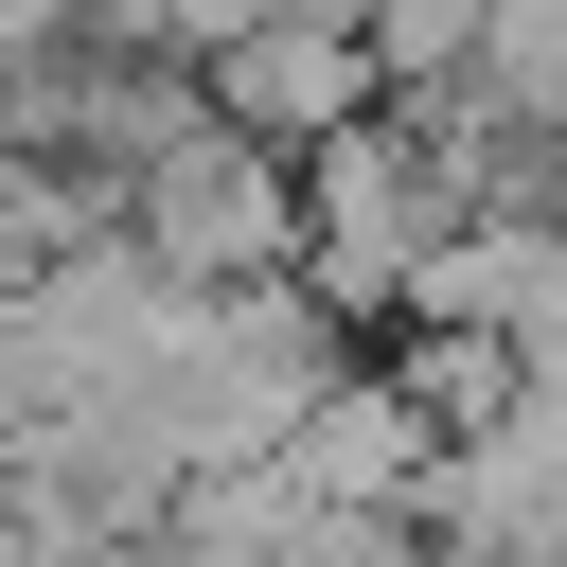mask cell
<instances>
[{"instance_id":"obj_1","label":"cell","mask_w":567,"mask_h":567,"mask_svg":"<svg viewBox=\"0 0 567 567\" xmlns=\"http://www.w3.org/2000/svg\"><path fill=\"white\" fill-rule=\"evenodd\" d=\"M106 230L159 266V284H284L301 266V159L284 142H248V124H213V89L124 159V195H106Z\"/></svg>"},{"instance_id":"obj_2","label":"cell","mask_w":567,"mask_h":567,"mask_svg":"<svg viewBox=\"0 0 567 567\" xmlns=\"http://www.w3.org/2000/svg\"><path fill=\"white\" fill-rule=\"evenodd\" d=\"M195 89H213V124H248V142H337L354 106H390V71H372V35H354V0H284L266 35H230V53H195Z\"/></svg>"},{"instance_id":"obj_3","label":"cell","mask_w":567,"mask_h":567,"mask_svg":"<svg viewBox=\"0 0 567 567\" xmlns=\"http://www.w3.org/2000/svg\"><path fill=\"white\" fill-rule=\"evenodd\" d=\"M478 18H496V0H354V35H372L390 89H461V71H478Z\"/></svg>"}]
</instances>
